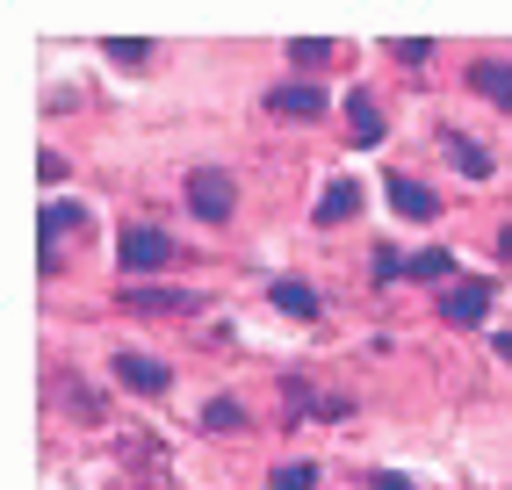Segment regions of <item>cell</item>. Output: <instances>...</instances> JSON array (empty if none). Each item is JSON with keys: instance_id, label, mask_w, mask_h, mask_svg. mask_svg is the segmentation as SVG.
<instances>
[{"instance_id": "cell-1", "label": "cell", "mask_w": 512, "mask_h": 490, "mask_svg": "<svg viewBox=\"0 0 512 490\" xmlns=\"http://www.w3.org/2000/svg\"><path fill=\"white\" fill-rule=\"evenodd\" d=\"M174 253H181V245L166 238L159 224H123V231H116V260H123V274H130V282H145V274L174 267Z\"/></svg>"}, {"instance_id": "cell-2", "label": "cell", "mask_w": 512, "mask_h": 490, "mask_svg": "<svg viewBox=\"0 0 512 490\" xmlns=\"http://www.w3.org/2000/svg\"><path fill=\"white\" fill-rule=\"evenodd\" d=\"M80 202H65V195H51L44 202V224H37V267L44 274H58L65 267V238H80Z\"/></svg>"}, {"instance_id": "cell-3", "label": "cell", "mask_w": 512, "mask_h": 490, "mask_svg": "<svg viewBox=\"0 0 512 490\" xmlns=\"http://www.w3.org/2000/svg\"><path fill=\"white\" fill-rule=\"evenodd\" d=\"M188 209L202 224H231V209H238V181L224 166H195L188 173Z\"/></svg>"}, {"instance_id": "cell-4", "label": "cell", "mask_w": 512, "mask_h": 490, "mask_svg": "<svg viewBox=\"0 0 512 490\" xmlns=\"http://www.w3.org/2000/svg\"><path fill=\"white\" fill-rule=\"evenodd\" d=\"M383 195H390L397 217H412V224H433V217H440V195H433L426 181H412V173H390Z\"/></svg>"}, {"instance_id": "cell-5", "label": "cell", "mask_w": 512, "mask_h": 490, "mask_svg": "<svg viewBox=\"0 0 512 490\" xmlns=\"http://www.w3.org/2000/svg\"><path fill=\"white\" fill-rule=\"evenodd\" d=\"M109 368H116V382H123V390H138V397H166V382H174V368H166V361H152V354H116Z\"/></svg>"}, {"instance_id": "cell-6", "label": "cell", "mask_w": 512, "mask_h": 490, "mask_svg": "<svg viewBox=\"0 0 512 490\" xmlns=\"http://www.w3.org/2000/svg\"><path fill=\"white\" fill-rule=\"evenodd\" d=\"M267 109H275V116H303V123H318V116H325V87H318V80H282L275 94H267Z\"/></svg>"}, {"instance_id": "cell-7", "label": "cell", "mask_w": 512, "mask_h": 490, "mask_svg": "<svg viewBox=\"0 0 512 490\" xmlns=\"http://www.w3.org/2000/svg\"><path fill=\"white\" fill-rule=\"evenodd\" d=\"M484 310H491V282H455V289H440V318H448V325H484Z\"/></svg>"}, {"instance_id": "cell-8", "label": "cell", "mask_w": 512, "mask_h": 490, "mask_svg": "<svg viewBox=\"0 0 512 490\" xmlns=\"http://www.w3.org/2000/svg\"><path fill=\"white\" fill-rule=\"evenodd\" d=\"M469 87L512 116V65H505V58H476V65H469Z\"/></svg>"}, {"instance_id": "cell-9", "label": "cell", "mask_w": 512, "mask_h": 490, "mask_svg": "<svg viewBox=\"0 0 512 490\" xmlns=\"http://www.w3.org/2000/svg\"><path fill=\"white\" fill-rule=\"evenodd\" d=\"M440 152L455 159V173H462V181H491V152H484V145H469L462 130H440Z\"/></svg>"}, {"instance_id": "cell-10", "label": "cell", "mask_w": 512, "mask_h": 490, "mask_svg": "<svg viewBox=\"0 0 512 490\" xmlns=\"http://www.w3.org/2000/svg\"><path fill=\"white\" fill-rule=\"evenodd\" d=\"M267 296H275V310H289V318H318V310H325V296H318L311 282H296V274H282Z\"/></svg>"}, {"instance_id": "cell-11", "label": "cell", "mask_w": 512, "mask_h": 490, "mask_svg": "<svg viewBox=\"0 0 512 490\" xmlns=\"http://www.w3.org/2000/svg\"><path fill=\"white\" fill-rule=\"evenodd\" d=\"M130 310H145V318H174V310H195V296H181V289H145V282H130Z\"/></svg>"}, {"instance_id": "cell-12", "label": "cell", "mask_w": 512, "mask_h": 490, "mask_svg": "<svg viewBox=\"0 0 512 490\" xmlns=\"http://www.w3.org/2000/svg\"><path fill=\"white\" fill-rule=\"evenodd\" d=\"M361 209V181H332L325 195H318V224H347Z\"/></svg>"}, {"instance_id": "cell-13", "label": "cell", "mask_w": 512, "mask_h": 490, "mask_svg": "<svg viewBox=\"0 0 512 490\" xmlns=\"http://www.w3.org/2000/svg\"><path fill=\"white\" fill-rule=\"evenodd\" d=\"M347 130H354V145H383V109H375L368 94L347 101Z\"/></svg>"}, {"instance_id": "cell-14", "label": "cell", "mask_w": 512, "mask_h": 490, "mask_svg": "<svg viewBox=\"0 0 512 490\" xmlns=\"http://www.w3.org/2000/svg\"><path fill=\"white\" fill-rule=\"evenodd\" d=\"M332 58H339L332 37H296V44H289V65H296V73H318V65H332Z\"/></svg>"}, {"instance_id": "cell-15", "label": "cell", "mask_w": 512, "mask_h": 490, "mask_svg": "<svg viewBox=\"0 0 512 490\" xmlns=\"http://www.w3.org/2000/svg\"><path fill=\"white\" fill-rule=\"evenodd\" d=\"M202 426H210V433H238V426H246V404H238V397H210V404H202Z\"/></svg>"}, {"instance_id": "cell-16", "label": "cell", "mask_w": 512, "mask_h": 490, "mask_svg": "<svg viewBox=\"0 0 512 490\" xmlns=\"http://www.w3.org/2000/svg\"><path fill=\"white\" fill-rule=\"evenodd\" d=\"M267 490H318V469L311 462H282L275 476H267Z\"/></svg>"}, {"instance_id": "cell-17", "label": "cell", "mask_w": 512, "mask_h": 490, "mask_svg": "<svg viewBox=\"0 0 512 490\" xmlns=\"http://www.w3.org/2000/svg\"><path fill=\"white\" fill-rule=\"evenodd\" d=\"M109 58L138 73V65H152V44H145V37H109Z\"/></svg>"}, {"instance_id": "cell-18", "label": "cell", "mask_w": 512, "mask_h": 490, "mask_svg": "<svg viewBox=\"0 0 512 490\" xmlns=\"http://www.w3.org/2000/svg\"><path fill=\"white\" fill-rule=\"evenodd\" d=\"M412 274H419V282H448V274H455V253H440V245H433V253L412 260Z\"/></svg>"}, {"instance_id": "cell-19", "label": "cell", "mask_w": 512, "mask_h": 490, "mask_svg": "<svg viewBox=\"0 0 512 490\" xmlns=\"http://www.w3.org/2000/svg\"><path fill=\"white\" fill-rule=\"evenodd\" d=\"M390 58H397V65H426V58H433V44H426V37H397V44H390Z\"/></svg>"}, {"instance_id": "cell-20", "label": "cell", "mask_w": 512, "mask_h": 490, "mask_svg": "<svg viewBox=\"0 0 512 490\" xmlns=\"http://www.w3.org/2000/svg\"><path fill=\"white\" fill-rule=\"evenodd\" d=\"M368 490H419L412 476H397V469H383V476H368Z\"/></svg>"}, {"instance_id": "cell-21", "label": "cell", "mask_w": 512, "mask_h": 490, "mask_svg": "<svg viewBox=\"0 0 512 490\" xmlns=\"http://www.w3.org/2000/svg\"><path fill=\"white\" fill-rule=\"evenodd\" d=\"M498 253H505V260H512V224H505V231H498Z\"/></svg>"}, {"instance_id": "cell-22", "label": "cell", "mask_w": 512, "mask_h": 490, "mask_svg": "<svg viewBox=\"0 0 512 490\" xmlns=\"http://www.w3.org/2000/svg\"><path fill=\"white\" fill-rule=\"evenodd\" d=\"M498 361H512V332H498Z\"/></svg>"}]
</instances>
